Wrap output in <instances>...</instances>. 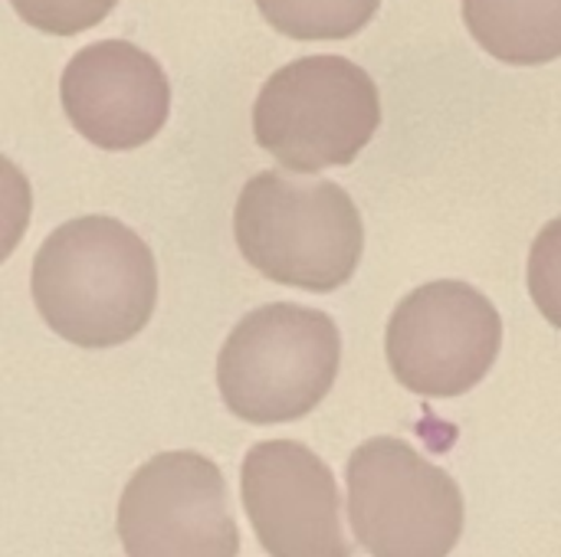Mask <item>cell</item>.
<instances>
[{
  "mask_svg": "<svg viewBox=\"0 0 561 557\" xmlns=\"http://www.w3.org/2000/svg\"><path fill=\"white\" fill-rule=\"evenodd\" d=\"M339 364L342 335L325 312L273 302L240 318L224 341L217 387L243 423H289L325 401Z\"/></svg>",
  "mask_w": 561,
  "mask_h": 557,
  "instance_id": "3",
  "label": "cell"
},
{
  "mask_svg": "<svg viewBox=\"0 0 561 557\" xmlns=\"http://www.w3.org/2000/svg\"><path fill=\"white\" fill-rule=\"evenodd\" d=\"M256 7L293 39H345L375 20L381 0H256Z\"/></svg>",
  "mask_w": 561,
  "mask_h": 557,
  "instance_id": "11",
  "label": "cell"
},
{
  "mask_svg": "<svg viewBox=\"0 0 561 557\" xmlns=\"http://www.w3.org/2000/svg\"><path fill=\"white\" fill-rule=\"evenodd\" d=\"M463 23L506 66H546L561 56V0H463Z\"/></svg>",
  "mask_w": 561,
  "mask_h": 557,
  "instance_id": "10",
  "label": "cell"
},
{
  "mask_svg": "<svg viewBox=\"0 0 561 557\" xmlns=\"http://www.w3.org/2000/svg\"><path fill=\"white\" fill-rule=\"evenodd\" d=\"M115 525L128 557L240 555L224 473L191 450L151 456L125 486Z\"/></svg>",
  "mask_w": 561,
  "mask_h": 557,
  "instance_id": "7",
  "label": "cell"
},
{
  "mask_svg": "<svg viewBox=\"0 0 561 557\" xmlns=\"http://www.w3.org/2000/svg\"><path fill=\"white\" fill-rule=\"evenodd\" d=\"M247 519L270 557H352L332 469L296 440L256 443L240 473Z\"/></svg>",
  "mask_w": 561,
  "mask_h": 557,
  "instance_id": "8",
  "label": "cell"
},
{
  "mask_svg": "<svg viewBox=\"0 0 561 557\" xmlns=\"http://www.w3.org/2000/svg\"><path fill=\"white\" fill-rule=\"evenodd\" d=\"M233 236L260 276L302 292L342 289L365 250L362 213L335 181H296L283 171L243 184Z\"/></svg>",
  "mask_w": 561,
  "mask_h": 557,
  "instance_id": "2",
  "label": "cell"
},
{
  "mask_svg": "<svg viewBox=\"0 0 561 557\" xmlns=\"http://www.w3.org/2000/svg\"><path fill=\"white\" fill-rule=\"evenodd\" d=\"M16 16L53 36H76L82 30H92L102 23L118 0H10Z\"/></svg>",
  "mask_w": 561,
  "mask_h": 557,
  "instance_id": "12",
  "label": "cell"
},
{
  "mask_svg": "<svg viewBox=\"0 0 561 557\" xmlns=\"http://www.w3.org/2000/svg\"><path fill=\"white\" fill-rule=\"evenodd\" d=\"M503 318L467 282L440 279L414 289L391 315L388 364L411 394L460 397L473 391L500 358Z\"/></svg>",
  "mask_w": 561,
  "mask_h": 557,
  "instance_id": "6",
  "label": "cell"
},
{
  "mask_svg": "<svg viewBox=\"0 0 561 557\" xmlns=\"http://www.w3.org/2000/svg\"><path fill=\"white\" fill-rule=\"evenodd\" d=\"M381 125L375 79L345 56H302L276 69L253 105V135L293 174L352 164Z\"/></svg>",
  "mask_w": 561,
  "mask_h": 557,
  "instance_id": "4",
  "label": "cell"
},
{
  "mask_svg": "<svg viewBox=\"0 0 561 557\" xmlns=\"http://www.w3.org/2000/svg\"><path fill=\"white\" fill-rule=\"evenodd\" d=\"M529 295L561 332V217L546 223L529 253Z\"/></svg>",
  "mask_w": 561,
  "mask_h": 557,
  "instance_id": "13",
  "label": "cell"
},
{
  "mask_svg": "<svg viewBox=\"0 0 561 557\" xmlns=\"http://www.w3.org/2000/svg\"><path fill=\"white\" fill-rule=\"evenodd\" d=\"M348 522L371 557H447L463 535V492L398 437L362 443L345 469Z\"/></svg>",
  "mask_w": 561,
  "mask_h": 557,
  "instance_id": "5",
  "label": "cell"
},
{
  "mask_svg": "<svg viewBox=\"0 0 561 557\" xmlns=\"http://www.w3.org/2000/svg\"><path fill=\"white\" fill-rule=\"evenodd\" d=\"M30 289L59 338L79 348H115L151 322L158 266L148 243L125 223L79 217L43 240Z\"/></svg>",
  "mask_w": 561,
  "mask_h": 557,
  "instance_id": "1",
  "label": "cell"
},
{
  "mask_svg": "<svg viewBox=\"0 0 561 557\" xmlns=\"http://www.w3.org/2000/svg\"><path fill=\"white\" fill-rule=\"evenodd\" d=\"M62 108L72 128L105 151L148 144L168 121L171 82L154 56L128 39L79 49L62 69Z\"/></svg>",
  "mask_w": 561,
  "mask_h": 557,
  "instance_id": "9",
  "label": "cell"
}]
</instances>
